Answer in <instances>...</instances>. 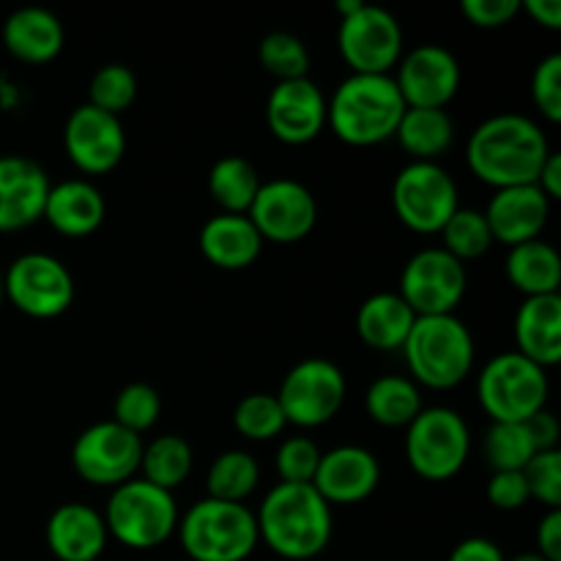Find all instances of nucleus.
<instances>
[{
    "mask_svg": "<svg viewBox=\"0 0 561 561\" xmlns=\"http://www.w3.org/2000/svg\"><path fill=\"white\" fill-rule=\"evenodd\" d=\"M548 157L551 146L546 131L531 118L515 113L482 121L466 146L469 170L493 190L537 184Z\"/></svg>",
    "mask_w": 561,
    "mask_h": 561,
    "instance_id": "f257e3e1",
    "label": "nucleus"
},
{
    "mask_svg": "<svg viewBox=\"0 0 561 561\" xmlns=\"http://www.w3.org/2000/svg\"><path fill=\"white\" fill-rule=\"evenodd\" d=\"M257 537L288 561L316 559L332 540V507L312 485H285L266 493L255 515Z\"/></svg>",
    "mask_w": 561,
    "mask_h": 561,
    "instance_id": "f03ea898",
    "label": "nucleus"
},
{
    "mask_svg": "<svg viewBox=\"0 0 561 561\" xmlns=\"http://www.w3.org/2000/svg\"><path fill=\"white\" fill-rule=\"evenodd\" d=\"M405 110L392 75H351L327 99V126L348 146H381L392 140Z\"/></svg>",
    "mask_w": 561,
    "mask_h": 561,
    "instance_id": "7ed1b4c3",
    "label": "nucleus"
},
{
    "mask_svg": "<svg viewBox=\"0 0 561 561\" xmlns=\"http://www.w3.org/2000/svg\"><path fill=\"white\" fill-rule=\"evenodd\" d=\"M411 381L427 389H455L474 367V337L455 316L416 318L403 343Z\"/></svg>",
    "mask_w": 561,
    "mask_h": 561,
    "instance_id": "20e7f679",
    "label": "nucleus"
},
{
    "mask_svg": "<svg viewBox=\"0 0 561 561\" xmlns=\"http://www.w3.org/2000/svg\"><path fill=\"white\" fill-rule=\"evenodd\" d=\"M179 540L192 561H244L252 557L257 537L255 513L247 504L203 499L179 518Z\"/></svg>",
    "mask_w": 561,
    "mask_h": 561,
    "instance_id": "39448f33",
    "label": "nucleus"
},
{
    "mask_svg": "<svg viewBox=\"0 0 561 561\" xmlns=\"http://www.w3.org/2000/svg\"><path fill=\"white\" fill-rule=\"evenodd\" d=\"M102 518L107 535L131 551L159 548L179 529V507L173 493L146 480H129L113 488Z\"/></svg>",
    "mask_w": 561,
    "mask_h": 561,
    "instance_id": "423d86ee",
    "label": "nucleus"
},
{
    "mask_svg": "<svg viewBox=\"0 0 561 561\" xmlns=\"http://www.w3.org/2000/svg\"><path fill=\"white\" fill-rule=\"evenodd\" d=\"M548 373L518 351L499 354L477 378V398L493 422H526L548 403Z\"/></svg>",
    "mask_w": 561,
    "mask_h": 561,
    "instance_id": "0eeeda50",
    "label": "nucleus"
},
{
    "mask_svg": "<svg viewBox=\"0 0 561 561\" xmlns=\"http://www.w3.org/2000/svg\"><path fill=\"white\" fill-rule=\"evenodd\" d=\"M405 455L427 482H447L466 466L471 453V433L463 416L444 405L422 409L420 416L405 427Z\"/></svg>",
    "mask_w": 561,
    "mask_h": 561,
    "instance_id": "6e6552de",
    "label": "nucleus"
},
{
    "mask_svg": "<svg viewBox=\"0 0 561 561\" xmlns=\"http://www.w3.org/2000/svg\"><path fill=\"white\" fill-rule=\"evenodd\" d=\"M392 206L400 222L414 233H442L460 208L458 184L438 162H411L394 179Z\"/></svg>",
    "mask_w": 561,
    "mask_h": 561,
    "instance_id": "1a4fd4ad",
    "label": "nucleus"
},
{
    "mask_svg": "<svg viewBox=\"0 0 561 561\" xmlns=\"http://www.w3.org/2000/svg\"><path fill=\"white\" fill-rule=\"evenodd\" d=\"M343 370L329 359H305L288 370L274 394L283 409L285 422L296 427H321L340 414L345 403Z\"/></svg>",
    "mask_w": 561,
    "mask_h": 561,
    "instance_id": "9d476101",
    "label": "nucleus"
},
{
    "mask_svg": "<svg viewBox=\"0 0 561 561\" xmlns=\"http://www.w3.org/2000/svg\"><path fill=\"white\" fill-rule=\"evenodd\" d=\"M3 294L22 316L49 321L64 316L75 301V277L58 257L27 252L3 274Z\"/></svg>",
    "mask_w": 561,
    "mask_h": 561,
    "instance_id": "9b49d317",
    "label": "nucleus"
},
{
    "mask_svg": "<svg viewBox=\"0 0 561 561\" xmlns=\"http://www.w3.org/2000/svg\"><path fill=\"white\" fill-rule=\"evenodd\" d=\"M466 266L442 247L422 250L405 263L400 274V299L416 318L455 316V307L466 296Z\"/></svg>",
    "mask_w": 561,
    "mask_h": 561,
    "instance_id": "f8f14e48",
    "label": "nucleus"
},
{
    "mask_svg": "<svg viewBox=\"0 0 561 561\" xmlns=\"http://www.w3.org/2000/svg\"><path fill=\"white\" fill-rule=\"evenodd\" d=\"M142 438L126 427L110 422H96L71 447V466L85 482L96 488H118L135 480L140 471Z\"/></svg>",
    "mask_w": 561,
    "mask_h": 561,
    "instance_id": "ddd939ff",
    "label": "nucleus"
},
{
    "mask_svg": "<svg viewBox=\"0 0 561 561\" xmlns=\"http://www.w3.org/2000/svg\"><path fill=\"white\" fill-rule=\"evenodd\" d=\"M337 47L351 75H389L403 58V31L387 9L362 5L340 22Z\"/></svg>",
    "mask_w": 561,
    "mask_h": 561,
    "instance_id": "4468645a",
    "label": "nucleus"
},
{
    "mask_svg": "<svg viewBox=\"0 0 561 561\" xmlns=\"http://www.w3.org/2000/svg\"><path fill=\"white\" fill-rule=\"evenodd\" d=\"M250 222L263 241L296 244L312 233L318 222V203L305 184L294 179L266 181L257 190L250 211Z\"/></svg>",
    "mask_w": 561,
    "mask_h": 561,
    "instance_id": "2eb2a0df",
    "label": "nucleus"
},
{
    "mask_svg": "<svg viewBox=\"0 0 561 561\" xmlns=\"http://www.w3.org/2000/svg\"><path fill=\"white\" fill-rule=\"evenodd\" d=\"M392 80L405 107L447 110L460 91V64L442 44H422L400 58Z\"/></svg>",
    "mask_w": 561,
    "mask_h": 561,
    "instance_id": "dca6fc26",
    "label": "nucleus"
},
{
    "mask_svg": "<svg viewBox=\"0 0 561 561\" xmlns=\"http://www.w3.org/2000/svg\"><path fill=\"white\" fill-rule=\"evenodd\" d=\"M64 146L77 170L88 175H104L118 168L124 159L126 131L118 115L80 104L66 121Z\"/></svg>",
    "mask_w": 561,
    "mask_h": 561,
    "instance_id": "f3484780",
    "label": "nucleus"
},
{
    "mask_svg": "<svg viewBox=\"0 0 561 561\" xmlns=\"http://www.w3.org/2000/svg\"><path fill=\"white\" fill-rule=\"evenodd\" d=\"M266 124L285 146H307L327 126V96L310 77L277 82L268 93Z\"/></svg>",
    "mask_w": 561,
    "mask_h": 561,
    "instance_id": "a211bd4d",
    "label": "nucleus"
},
{
    "mask_svg": "<svg viewBox=\"0 0 561 561\" xmlns=\"http://www.w3.org/2000/svg\"><path fill=\"white\" fill-rule=\"evenodd\" d=\"M53 190L47 173L27 157H0V233H16L38 219Z\"/></svg>",
    "mask_w": 561,
    "mask_h": 561,
    "instance_id": "6ab92c4d",
    "label": "nucleus"
},
{
    "mask_svg": "<svg viewBox=\"0 0 561 561\" xmlns=\"http://www.w3.org/2000/svg\"><path fill=\"white\" fill-rule=\"evenodd\" d=\"M381 482V466L376 455L365 447H334L321 455L312 488L321 493L323 502L332 504H359L376 493Z\"/></svg>",
    "mask_w": 561,
    "mask_h": 561,
    "instance_id": "aec40b11",
    "label": "nucleus"
},
{
    "mask_svg": "<svg viewBox=\"0 0 561 561\" xmlns=\"http://www.w3.org/2000/svg\"><path fill=\"white\" fill-rule=\"evenodd\" d=\"M482 214H485L493 241L513 250V247L540 239L551 217V201L537 190V184L510 186V190H496Z\"/></svg>",
    "mask_w": 561,
    "mask_h": 561,
    "instance_id": "412c9836",
    "label": "nucleus"
},
{
    "mask_svg": "<svg viewBox=\"0 0 561 561\" xmlns=\"http://www.w3.org/2000/svg\"><path fill=\"white\" fill-rule=\"evenodd\" d=\"M107 540L102 513L88 504H64L47 520V548L60 561H96Z\"/></svg>",
    "mask_w": 561,
    "mask_h": 561,
    "instance_id": "4be33fe9",
    "label": "nucleus"
},
{
    "mask_svg": "<svg viewBox=\"0 0 561 561\" xmlns=\"http://www.w3.org/2000/svg\"><path fill=\"white\" fill-rule=\"evenodd\" d=\"M203 257L211 266L225 268V272H241L257 261L263 250V239L250 222L247 214H217L208 219L201 230Z\"/></svg>",
    "mask_w": 561,
    "mask_h": 561,
    "instance_id": "5701e85b",
    "label": "nucleus"
},
{
    "mask_svg": "<svg viewBox=\"0 0 561 561\" xmlns=\"http://www.w3.org/2000/svg\"><path fill=\"white\" fill-rule=\"evenodd\" d=\"M518 354L542 370L561 362V296H531L515 316Z\"/></svg>",
    "mask_w": 561,
    "mask_h": 561,
    "instance_id": "b1692460",
    "label": "nucleus"
},
{
    "mask_svg": "<svg viewBox=\"0 0 561 561\" xmlns=\"http://www.w3.org/2000/svg\"><path fill=\"white\" fill-rule=\"evenodd\" d=\"M3 47L22 64H49L64 49V25L53 11L25 5L3 22Z\"/></svg>",
    "mask_w": 561,
    "mask_h": 561,
    "instance_id": "393cba45",
    "label": "nucleus"
},
{
    "mask_svg": "<svg viewBox=\"0 0 561 561\" xmlns=\"http://www.w3.org/2000/svg\"><path fill=\"white\" fill-rule=\"evenodd\" d=\"M104 195L91 184V181H64L53 186L44 206V219L53 230L69 239H85L96 233L104 222Z\"/></svg>",
    "mask_w": 561,
    "mask_h": 561,
    "instance_id": "a878e982",
    "label": "nucleus"
},
{
    "mask_svg": "<svg viewBox=\"0 0 561 561\" xmlns=\"http://www.w3.org/2000/svg\"><path fill=\"white\" fill-rule=\"evenodd\" d=\"M416 316L400 294H376L356 312V334L373 351H400Z\"/></svg>",
    "mask_w": 561,
    "mask_h": 561,
    "instance_id": "bb28decb",
    "label": "nucleus"
},
{
    "mask_svg": "<svg viewBox=\"0 0 561 561\" xmlns=\"http://www.w3.org/2000/svg\"><path fill=\"white\" fill-rule=\"evenodd\" d=\"M507 279L515 290L531 296H557L561 285V257L548 241H529L510 250Z\"/></svg>",
    "mask_w": 561,
    "mask_h": 561,
    "instance_id": "cd10ccee",
    "label": "nucleus"
},
{
    "mask_svg": "<svg viewBox=\"0 0 561 561\" xmlns=\"http://www.w3.org/2000/svg\"><path fill=\"white\" fill-rule=\"evenodd\" d=\"M394 140L414 162H436L453 148L455 121L447 110H414L409 107L400 118Z\"/></svg>",
    "mask_w": 561,
    "mask_h": 561,
    "instance_id": "c85d7f7f",
    "label": "nucleus"
},
{
    "mask_svg": "<svg viewBox=\"0 0 561 561\" xmlns=\"http://www.w3.org/2000/svg\"><path fill=\"white\" fill-rule=\"evenodd\" d=\"M367 414L381 427H409L422 411V394L411 378L381 376L365 394Z\"/></svg>",
    "mask_w": 561,
    "mask_h": 561,
    "instance_id": "c756f323",
    "label": "nucleus"
},
{
    "mask_svg": "<svg viewBox=\"0 0 561 561\" xmlns=\"http://www.w3.org/2000/svg\"><path fill=\"white\" fill-rule=\"evenodd\" d=\"M257 168L244 157H222L208 173V192L222 214H247L257 190H261Z\"/></svg>",
    "mask_w": 561,
    "mask_h": 561,
    "instance_id": "7c9ffc66",
    "label": "nucleus"
},
{
    "mask_svg": "<svg viewBox=\"0 0 561 561\" xmlns=\"http://www.w3.org/2000/svg\"><path fill=\"white\" fill-rule=\"evenodd\" d=\"M192 447L186 438L181 436H159L153 438L148 447H142L140 458V480L151 482V485L162 488V491L173 493L175 488L184 485L186 477L192 471Z\"/></svg>",
    "mask_w": 561,
    "mask_h": 561,
    "instance_id": "2f4dec72",
    "label": "nucleus"
},
{
    "mask_svg": "<svg viewBox=\"0 0 561 561\" xmlns=\"http://www.w3.org/2000/svg\"><path fill=\"white\" fill-rule=\"evenodd\" d=\"M257 482H261L257 460L244 449H228L208 469L206 491L208 499H217V502L244 504V499L255 493Z\"/></svg>",
    "mask_w": 561,
    "mask_h": 561,
    "instance_id": "473e14b6",
    "label": "nucleus"
},
{
    "mask_svg": "<svg viewBox=\"0 0 561 561\" xmlns=\"http://www.w3.org/2000/svg\"><path fill=\"white\" fill-rule=\"evenodd\" d=\"M482 455L493 471H524L537 449L526 422H493L482 442Z\"/></svg>",
    "mask_w": 561,
    "mask_h": 561,
    "instance_id": "72a5a7b5",
    "label": "nucleus"
},
{
    "mask_svg": "<svg viewBox=\"0 0 561 561\" xmlns=\"http://www.w3.org/2000/svg\"><path fill=\"white\" fill-rule=\"evenodd\" d=\"M444 252L455 257V261H477L485 255L493 247L491 228L485 222V214L471 211V208H458L447 225L442 228Z\"/></svg>",
    "mask_w": 561,
    "mask_h": 561,
    "instance_id": "f704fd0d",
    "label": "nucleus"
},
{
    "mask_svg": "<svg viewBox=\"0 0 561 561\" xmlns=\"http://www.w3.org/2000/svg\"><path fill=\"white\" fill-rule=\"evenodd\" d=\"M257 58H261L263 69L277 82L301 80L310 71V53H307L305 42L294 33L274 31L263 36L261 47H257Z\"/></svg>",
    "mask_w": 561,
    "mask_h": 561,
    "instance_id": "c9c22d12",
    "label": "nucleus"
},
{
    "mask_svg": "<svg viewBox=\"0 0 561 561\" xmlns=\"http://www.w3.org/2000/svg\"><path fill=\"white\" fill-rule=\"evenodd\" d=\"M233 425L250 442H272V438H277L285 431L288 422H285L283 409H279L274 394L255 392L239 400L233 411Z\"/></svg>",
    "mask_w": 561,
    "mask_h": 561,
    "instance_id": "e433bc0d",
    "label": "nucleus"
},
{
    "mask_svg": "<svg viewBox=\"0 0 561 561\" xmlns=\"http://www.w3.org/2000/svg\"><path fill=\"white\" fill-rule=\"evenodd\" d=\"M88 96H91V107L104 110L110 115H121L131 107V102L137 99V77L129 66L124 64H107L93 75L91 88H88Z\"/></svg>",
    "mask_w": 561,
    "mask_h": 561,
    "instance_id": "4c0bfd02",
    "label": "nucleus"
},
{
    "mask_svg": "<svg viewBox=\"0 0 561 561\" xmlns=\"http://www.w3.org/2000/svg\"><path fill=\"white\" fill-rule=\"evenodd\" d=\"M159 414H162V400L157 389L148 383H129L121 389L113 403V422L135 436L151 431L159 422Z\"/></svg>",
    "mask_w": 561,
    "mask_h": 561,
    "instance_id": "58836bf2",
    "label": "nucleus"
},
{
    "mask_svg": "<svg viewBox=\"0 0 561 561\" xmlns=\"http://www.w3.org/2000/svg\"><path fill=\"white\" fill-rule=\"evenodd\" d=\"M321 455L323 453L318 449V444L310 442V438H285L277 449V458H274L279 480L285 485H312L318 463H321Z\"/></svg>",
    "mask_w": 561,
    "mask_h": 561,
    "instance_id": "ea45409f",
    "label": "nucleus"
},
{
    "mask_svg": "<svg viewBox=\"0 0 561 561\" xmlns=\"http://www.w3.org/2000/svg\"><path fill=\"white\" fill-rule=\"evenodd\" d=\"M524 480L529 485V496L546 504L548 510H561V453H537L526 463Z\"/></svg>",
    "mask_w": 561,
    "mask_h": 561,
    "instance_id": "a19ab883",
    "label": "nucleus"
},
{
    "mask_svg": "<svg viewBox=\"0 0 561 561\" xmlns=\"http://www.w3.org/2000/svg\"><path fill=\"white\" fill-rule=\"evenodd\" d=\"M531 102L551 124L561 121V55H548L531 75Z\"/></svg>",
    "mask_w": 561,
    "mask_h": 561,
    "instance_id": "79ce46f5",
    "label": "nucleus"
},
{
    "mask_svg": "<svg viewBox=\"0 0 561 561\" xmlns=\"http://www.w3.org/2000/svg\"><path fill=\"white\" fill-rule=\"evenodd\" d=\"M485 496L491 507L502 510V513H515V510L526 507L531 502L524 471H493L491 480H488Z\"/></svg>",
    "mask_w": 561,
    "mask_h": 561,
    "instance_id": "37998d69",
    "label": "nucleus"
},
{
    "mask_svg": "<svg viewBox=\"0 0 561 561\" xmlns=\"http://www.w3.org/2000/svg\"><path fill=\"white\" fill-rule=\"evenodd\" d=\"M460 11L469 25L496 31V27L510 25L520 14V0H463Z\"/></svg>",
    "mask_w": 561,
    "mask_h": 561,
    "instance_id": "c03bdc74",
    "label": "nucleus"
},
{
    "mask_svg": "<svg viewBox=\"0 0 561 561\" xmlns=\"http://www.w3.org/2000/svg\"><path fill=\"white\" fill-rule=\"evenodd\" d=\"M526 431H529L531 444H535L537 453H551L559 449V420L548 409H542L540 414H535L531 420H526Z\"/></svg>",
    "mask_w": 561,
    "mask_h": 561,
    "instance_id": "a18cd8bd",
    "label": "nucleus"
},
{
    "mask_svg": "<svg viewBox=\"0 0 561 561\" xmlns=\"http://www.w3.org/2000/svg\"><path fill=\"white\" fill-rule=\"evenodd\" d=\"M537 553L546 561H561V510H548L537 526Z\"/></svg>",
    "mask_w": 561,
    "mask_h": 561,
    "instance_id": "49530a36",
    "label": "nucleus"
},
{
    "mask_svg": "<svg viewBox=\"0 0 561 561\" xmlns=\"http://www.w3.org/2000/svg\"><path fill=\"white\" fill-rule=\"evenodd\" d=\"M449 561H507L502 548L488 537H469V540L458 542L449 553Z\"/></svg>",
    "mask_w": 561,
    "mask_h": 561,
    "instance_id": "de8ad7c7",
    "label": "nucleus"
},
{
    "mask_svg": "<svg viewBox=\"0 0 561 561\" xmlns=\"http://www.w3.org/2000/svg\"><path fill=\"white\" fill-rule=\"evenodd\" d=\"M520 9L531 16L540 27L561 31V3L559 0H524Z\"/></svg>",
    "mask_w": 561,
    "mask_h": 561,
    "instance_id": "09e8293b",
    "label": "nucleus"
},
{
    "mask_svg": "<svg viewBox=\"0 0 561 561\" xmlns=\"http://www.w3.org/2000/svg\"><path fill=\"white\" fill-rule=\"evenodd\" d=\"M537 190L548 197V201H559L561 197V153L551 151V157L542 164L540 175H537Z\"/></svg>",
    "mask_w": 561,
    "mask_h": 561,
    "instance_id": "8fccbe9b",
    "label": "nucleus"
},
{
    "mask_svg": "<svg viewBox=\"0 0 561 561\" xmlns=\"http://www.w3.org/2000/svg\"><path fill=\"white\" fill-rule=\"evenodd\" d=\"M362 5L365 3H359V0H337V3H334V9H337V14L345 20V16H351L354 11H359Z\"/></svg>",
    "mask_w": 561,
    "mask_h": 561,
    "instance_id": "3c124183",
    "label": "nucleus"
},
{
    "mask_svg": "<svg viewBox=\"0 0 561 561\" xmlns=\"http://www.w3.org/2000/svg\"><path fill=\"white\" fill-rule=\"evenodd\" d=\"M513 561H546L540 557V553H520V557H515Z\"/></svg>",
    "mask_w": 561,
    "mask_h": 561,
    "instance_id": "603ef678",
    "label": "nucleus"
},
{
    "mask_svg": "<svg viewBox=\"0 0 561 561\" xmlns=\"http://www.w3.org/2000/svg\"><path fill=\"white\" fill-rule=\"evenodd\" d=\"M3 299H5V294H3V274H0V305H3Z\"/></svg>",
    "mask_w": 561,
    "mask_h": 561,
    "instance_id": "864d4df0",
    "label": "nucleus"
}]
</instances>
